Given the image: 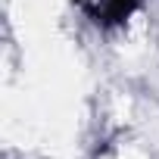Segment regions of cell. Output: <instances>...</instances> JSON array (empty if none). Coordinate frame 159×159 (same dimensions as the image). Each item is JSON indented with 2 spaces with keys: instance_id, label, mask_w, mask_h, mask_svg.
<instances>
[{
  "instance_id": "6da1fadb",
  "label": "cell",
  "mask_w": 159,
  "mask_h": 159,
  "mask_svg": "<svg viewBox=\"0 0 159 159\" xmlns=\"http://www.w3.org/2000/svg\"><path fill=\"white\" fill-rule=\"evenodd\" d=\"M134 7H137V0H103V3L97 7V19L100 22H106V25H112V22H122V19H128L131 13H134Z\"/></svg>"
}]
</instances>
